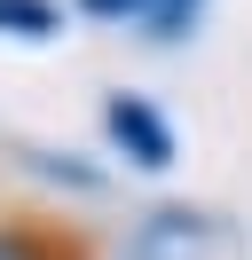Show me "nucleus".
I'll use <instances>...</instances> for the list:
<instances>
[{
	"label": "nucleus",
	"instance_id": "nucleus-1",
	"mask_svg": "<svg viewBox=\"0 0 252 260\" xmlns=\"http://www.w3.org/2000/svg\"><path fill=\"white\" fill-rule=\"evenodd\" d=\"M103 134L142 174H166L173 166V126H166V111H158L150 95H103Z\"/></svg>",
	"mask_w": 252,
	"mask_h": 260
},
{
	"label": "nucleus",
	"instance_id": "nucleus-2",
	"mask_svg": "<svg viewBox=\"0 0 252 260\" xmlns=\"http://www.w3.org/2000/svg\"><path fill=\"white\" fill-rule=\"evenodd\" d=\"M0 260H87L71 237H47V229H24V221H0Z\"/></svg>",
	"mask_w": 252,
	"mask_h": 260
},
{
	"label": "nucleus",
	"instance_id": "nucleus-3",
	"mask_svg": "<svg viewBox=\"0 0 252 260\" xmlns=\"http://www.w3.org/2000/svg\"><path fill=\"white\" fill-rule=\"evenodd\" d=\"M0 32H16V40H55L63 32V8H55V0H0Z\"/></svg>",
	"mask_w": 252,
	"mask_h": 260
},
{
	"label": "nucleus",
	"instance_id": "nucleus-4",
	"mask_svg": "<svg viewBox=\"0 0 252 260\" xmlns=\"http://www.w3.org/2000/svg\"><path fill=\"white\" fill-rule=\"evenodd\" d=\"M79 16H94V24H134L142 32V16H150V0H71Z\"/></svg>",
	"mask_w": 252,
	"mask_h": 260
}]
</instances>
